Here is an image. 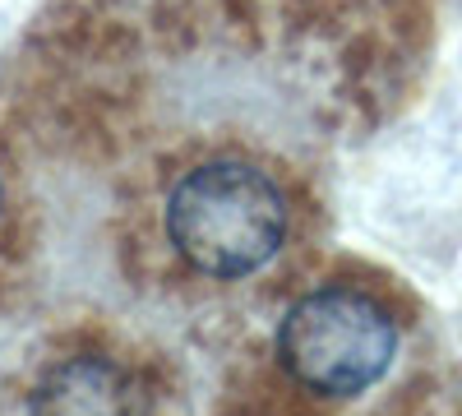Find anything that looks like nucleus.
Here are the masks:
<instances>
[{
  "mask_svg": "<svg viewBox=\"0 0 462 416\" xmlns=\"http://www.w3.org/2000/svg\"><path fill=\"white\" fill-rule=\"evenodd\" d=\"M148 232L176 278L245 287L273 273L296 245L300 195L287 167L254 148H189L158 176Z\"/></svg>",
  "mask_w": 462,
  "mask_h": 416,
  "instance_id": "nucleus-1",
  "label": "nucleus"
},
{
  "mask_svg": "<svg viewBox=\"0 0 462 416\" xmlns=\"http://www.w3.org/2000/svg\"><path fill=\"white\" fill-rule=\"evenodd\" d=\"M28 416H158V393L139 361L88 343L37 365Z\"/></svg>",
  "mask_w": 462,
  "mask_h": 416,
  "instance_id": "nucleus-3",
  "label": "nucleus"
},
{
  "mask_svg": "<svg viewBox=\"0 0 462 416\" xmlns=\"http://www.w3.org/2000/svg\"><path fill=\"white\" fill-rule=\"evenodd\" d=\"M287 389L319 402H352L370 393L398 356V319L356 282H324L282 310L268 343Z\"/></svg>",
  "mask_w": 462,
  "mask_h": 416,
  "instance_id": "nucleus-2",
  "label": "nucleus"
},
{
  "mask_svg": "<svg viewBox=\"0 0 462 416\" xmlns=\"http://www.w3.org/2000/svg\"><path fill=\"white\" fill-rule=\"evenodd\" d=\"M10 208H14V180H10L5 153H0V232H5V222H10Z\"/></svg>",
  "mask_w": 462,
  "mask_h": 416,
  "instance_id": "nucleus-4",
  "label": "nucleus"
}]
</instances>
